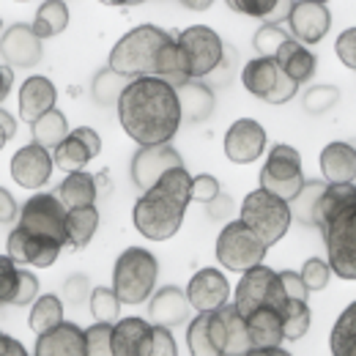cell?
Segmentation results:
<instances>
[{
  "instance_id": "21",
  "label": "cell",
  "mask_w": 356,
  "mask_h": 356,
  "mask_svg": "<svg viewBox=\"0 0 356 356\" xmlns=\"http://www.w3.org/2000/svg\"><path fill=\"white\" fill-rule=\"evenodd\" d=\"M186 296H189L192 310H217V307H222L225 302H227V296H230V282H227V277L220 268H200L189 280Z\"/></svg>"
},
{
  "instance_id": "37",
  "label": "cell",
  "mask_w": 356,
  "mask_h": 356,
  "mask_svg": "<svg viewBox=\"0 0 356 356\" xmlns=\"http://www.w3.org/2000/svg\"><path fill=\"white\" fill-rule=\"evenodd\" d=\"M58 323H63V302L52 293L39 296L33 310H31V329L36 334H44L49 329H55Z\"/></svg>"
},
{
  "instance_id": "33",
  "label": "cell",
  "mask_w": 356,
  "mask_h": 356,
  "mask_svg": "<svg viewBox=\"0 0 356 356\" xmlns=\"http://www.w3.org/2000/svg\"><path fill=\"white\" fill-rule=\"evenodd\" d=\"M127 86H129V77H124L121 72L104 66V69L96 72V77H93L90 96H93V102L102 104V107H118V99H121V93H124Z\"/></svg>"
},
{
  "instance_id": "36",
  "label": "cell",
  "mask_w": 356,
  "mask_h": 356,
  "mask_svg": "<svg viewBox=\"0 0 356 356\" xmlns=\"http://www.w3.org/2000/svg\"><path fill=\"white\" fill-rule=\"evenodd\" d=\"M66 227H69V247H74V250L86 247L90 238H93L96 227H99V211H96V206L69 209Z\"/></svg>"
},
{
  "instance_id": "47",
  "label": "cell",
  "mask_w": 356,
  "mask_h": 356,
  "mask_svg": "<svg viewBox=\"0 0 356 356\" xmlns=\"http://www.w3.org/2000/svg\"><path fill=\"white\" fill-rule=\"evenodd\" d=\"M36 293H39V280H36V274H31L28 266H19V285H17V293H14L11 305H17V307L31 305V302L36 299Z\"/></svg>"
},
{
  "instance_id": "48",
  "label": "cell",
  "mask_w": 356,
  "mask_h": 356,
  "mask_svg": "<svg viewBox=\"0 0 356 356\" xmlns=\"http://www.w3.org/2000/svg\"><path fill=\"white\" fill-rule=\"evenodd\" d=\"M217 197H220V181H217V178L209 176V173L192 178V200L209 206V203L217 200Z\"/></svg>"
},
{
  "instance_id": "51",
  "label": "cell",
  "mask_w": 356,
  "mask_h": 356,
  "mask_svg": "<svg viewBox=\"0 0 356 356\" xmlns=\"http://www.w3.org/2000/svg\"><path fill=\"white\" fill-rule=\"evenodd\" d=\"M63 296H66V302L80 305L86 296H90L88 277H86V274H74V277H69L66 285H63Z\"/></svg>"
},
{
  "instance_id": "22",
  "label": "cell",
  "mask_w": 356,
  "mask_h": 356,
  "mask_svg": "<svg viewBox=\"0 0 356 356\" xmlns=\"http://www.w3.org/2000/svg\"><path fill=\"white\" fill-rule=\"evenodd\" d=\"M33 354L39 356H83L88 354L86 346V329H80L72 321L58 323L55 329H49L44 334H39Z\"/></svg>"
},
{
  "instance_id": "39",
  "label": "cell",
  "mask_w": 356,
  "mask_h": 356,
  "mask_svg": "<svg viewBox=\"0 0 356 356\" xmlns=\"http://www.w3.org/2000/svg\"><path fill=\"white\" fill-rule=\"evenodd\" d=\"M209 321H211V310L197 312V318L189 323V329H186V346H189V354H195V356L214 354L211 334H209Z\"/></svg>"
},
{
  "instance_id": "6",
  "label": "cell",
  "mask_w": 356,
  "mask_h": 356,
  "mask_svg": "<svg viewBox=\"0 0 356 356\" xmlns=\"http://www.w3.org/2000/svg\"><path fill=\"white\" fill-rule=\"evenodd\" d=\"M241 220L250 225L261 241L266 247H274L291 227V220H293V211H291V203L268 189H255L244 197L241 203Z\"/></svg>"
},
{
  "instance_id": "23",
  "label": "cell",
  "mask_w": 356,
  "mask_h": 356,
  "mask_svg": "<svg viewBox=\"0 0 356 356\" xmlns=\"http://www.w3.org/2000/svg\"><path fill=\"white\" fill-rule=\"evenodd\" d=\"M154 348V326L143 318H124L113 326V354L148 356Z\"/></svg>"
},
{
  "instance_id": "35",
  "label": "cell",
  "mask_w": 356,
  "mask_h": 356,
  "mask_svg": "<svg viewBox=\"0 0 356 356\" xmlns=\"http://www.w3.org/2000/svg\"><path fill=\"white\" fill-rule=\"evenodd\" d=\"M66 25H69L66 0H44L42 8L36 11V19H33V31H36L42 39H52V36L63 33Z\"/></svg>"
},
{
  "instance_id": "14",
  "label": "cell",
  "mask_w": 356,
  "mask_h": 356,
  "mask_svg": "<svg viewBox=\"0 0 356 356\" xmlns=\"http://www.w3.org/2000/svg\"><path fill=\"white\" fill-rule=\"evenodd\" d=\"M178 165H184L181 154L170 143H159V145H140V151L132 156V181L137 189H151L168 170H173Z\"/></svg>"
},
{
  "instance_id": "44",
  "label": "cell",
  "mask_w": 356,
  "mask_h": 356,
  "mask_svg": "<svg viewBox=\"0 0 356 356\" xmlns=\"http://www.w3.org/2000/svg\"><path fill=\"white\" fill-rule=\"evenodd\" d=\"M17 285H19V266L11 255H3L0 258V305H11L14 293H17Z\"/></svg>"
},
{
  "instance_id": "58",
  "label": "cell",
  "mask_w": 356,
  "mask_h": 356,
  "mask_svg": "<svg viewBox=\"0 0 356 356\" xmlns=\"http://www.w3.org/2000/svg\"><path fill=\"white\" fill-rule=\"evenodd\" d=\"M211 3H214V0H181V6H186V8H192V11H206Z\"/></svg>"
},
{
  "instance_id": "56",
  "label": "cell",
  "mask_w": 356,
  "mask_h": 356,
  "mask_svg": "<svg viewBox=\"0 0 356 356\" xmlns=\"http://www.w3.org/2000/svg\"><path fill=\"white\" fill-rule=\"evenodd\" d=\"M11 86H14V66L3 63V69H0V99H3V102H6V96L11 93Z\"/></svg>"
},
{
  "instance_id": "41",
  "label": "cell",
  "mask_w": 356,
  "mask_h": 356,
  "mask_svg": "<svg viewBox=\"0 0 356 356\" xmlns=\"http://www.w3.org/2000/svg\"><path fill=\"white\" fill-rule=\"evenodd\" d=\"M291 39V33H285L280 25H264L258 33H255V39H252V47L258 49V55H264V58H277V52H280V47L285 44Z\"/></svg>"
},
{
  "instance_id": "13",
  "label": "cell",
  "mask_w": 356,
  "mask_h": 356,
  "mask_svg": "<svg viewBox=\"0 0 356 356\" xmlns=\"http://www.w3.org/2000/svg\"><path fill=\"white\" fill-rule=\"evenodd\" d=\"M209 334H211V346L214 354L236 356V354H250L252 340H250V329H247V318L238 312L236 302L211 310V321H209Z\"/></svg>"
},
{
  "instance_id": "29",
  "label": "cell",
  "mask_w": 356,
  "mask_h": 356,
  "mask_svg": "<svg viewBox=\"0 0 356 356\" xmlns=\"http://www.w3.org/2000/svg\"><path fill=\"white\" fill-rule=\"evenodd\" d=\"M277 63H280V69L291 77V80H296L299 86L302 83H307L312 80V74H315V55H312L307 44H302L299 39H288L285 44L280 47V52H277Z\"/></svg>"
},
{
  "instance_id": "55",
  "label": "cell",
  "mask_w": 356,
  "mask_h": 356,
  "mask_svg": "<svg viewBox=\"0 0 356 356\" xmlns=\"http://www.w3.org/2000/svg\"><path fill=\"white\" fill-rule=\"evenodd\" d=\"M0 354L3 356H22L25 354V346L22 343H17L14 337H8V334H0Z\"/></svg>"
},
{
  "instance_id": "32",
  "label": "cell",
  "mask_w": 356,
  "mask_h": 356,
  "mask_svg": "<svg viewBox=\"0 0 356 356\" xmlns=\"http://www.w3.org/2000/svg\"><path fill=\"white\" fill-rule=\"evenodd\" d=\"M31 132H33V143L44 145L49 151H55L72 134L69 132V124H66V115L60 110H55V107L49 113H44L39 121L31 124Z\"/></svg>"
},
{
  "instance_id": "24",
  "label": "cell",
  "mask_w": 356,
  "mask_h": 356,
  "mask_svg": "<svg viewBox=\"0 0 356 356\" xmlns=\"http://www.w3.org/2000/svg\"><path fill=\"white\" fill-rule=\"evenodd\" d=\"M55 99H58V90L52 86V80H47L42 74L28 77L19 88V115H22V121L25 124L39 121L44 113H49L55 107Z\"/></svg>"
},
{
  "instance_id": "16",
  "label": "cell",
  "mask_w": 356,
  "mask_h": 356,
  "mask_svg": "<svg viewBox=\"0 0 356 356\" xmlns=\"http://www.w3.org/2000/svg\"><path fill=\"white\" fill-rule=\"evenodd\" d=\"M3 63L14 69H33L42 63V36L33 25L14 22L3 31Z\"/></svg>"
},
{
  "instance_id": "4",
  "label": "cell",
  "mask_w": 356,
  "mask_h": 356,
  "mask_svg": "<svg viewBox=\"0 0 356 356\" xmlns=\"http://www.w3.org/2000/svg\"><path fill=\"white\" fill-rule=\"evenodd\" d=\"M326 258L340 280H356V184H329L318 209Z\"/></svg>"
},
{
  "instance_id": "42",
  "label": "cell",
  "mask_w": 356,
  "mask_h": 356,
  "mask_svg": "<svg viewBox=\"0 0 356 356\" xmlns=\"http://www.w3.org/2000/svg\"><path fill=\"white\" fill-rule=\"evenodd\" d=\"M86 346L90 356L113 354V323L96 321L90 329H86Z\"/></svg>"
},
{
  "instance_id": "62",
  "label": "cell",
  "mask_w": 356,
  "mask_h": 356,
  "mask_svg": "<svg viewBox=\"0 0 356 356\" xmlns=\"http://www.w3.org/2000/svg\"><path fill=\"white\" fill-rule=\"evenodd\" d=\"M310 3H326V0H310Z\"/></svg>"
},
{
  "instance_id": "30",
  "label": "cell",
  "mask_w": 356,
  "mask_h": 356,
  "mask_svg": "<svg viewBox=\"0 0 356 356\" xmlns=\"http://www.w3.org/2000/svg\"><path fill=\"white\" fill-rule=\"evenodd\" d=\"M66 209H80V206H96V178L86 170H72L60 181L55 192Z\"/></svg>"
},
{
  "instance_id": "31",
  "label": "cell",
  "mask_w": 356,
  "mask_h": 356,
  "mask_svg": "<svg viewBox=\"0 0 356 356\" xmlns=\"http://www.w3.org/2000/svg\"><path fill=\"white\" fill-rule=\"evenodd\" d=\"M329 181H305L299 195L291 200V211H293V220H299L302 225H315L318 227V209H321V200H323V192H326Z\"/></svg>"
},
{
  "instance_id": "57",
  "label": "cell",
  "mask_w": 356,
  "mask_h": 356,
  "mask_svg": "<svg viewBox=\"0 0 356 356\" xmlns=\"http://www.w3.org/2000/svg\"><path fill=\"white\" fill-rule=\"evenodd\" d=\"M230 211V200H227V195H220L217 200H211L209 203V214H211V220H220V217H225Z\"/></svg>"
},
{
  "instance_id": "64",
  "label": "cell",
  "mask_w": 356,
  "mask_h": 356,
  "mask_svg": "<svg viewBox=\"0 0 356 356\" xmlns=\"http://www.w3.org/2000/svg\"><path fill=\"white\" fill-rule=\"evenodd\" d=\"M354 184H356V181H354Z\"/></svg>"
},
{
  "instance_id": "52",
  "label": "cell",
  "mask_w": 356,
  "mask_h": 356,
  "mask_svg": "<svg viewBox=\"0 0 356 356\" xmlns=\"http://www.w3.org/2000/svg\"><path fill=\"white\" fill-rule=\"evenodd\" d=\"M280 280H282V285H285V293H288L291 299H302V302H307V293H310V288L305 285L302 274H296V271L285 268V271H280Z\"/></svg>"
},
{
  "instance_id": "12",
  "label": "cell",
  "mask_w": 356,
  "mask_h": 356,
  "mask_svg": "<svg viewBox=\"0 0 356 356\" xmlns=\"http://www.w3.org/2000/svg\"><path fill=\"white\" fill-rule=\"evenodd\" d=\"M305 184V173H302V156L293 145H285V143H277L271 151H268L266 162L261 168V186L285 197L288 203L299 195Z\"/></svg>"
},
{
  "instance_id": "63",
  "label": "cell",
  "mask_w": 356,
  "mask_h": 356,
  "mask_svg": "<svg viewBox=\"0 0 356 356\" xmlns=\"http://www.w3.org/2000/svg\"><path fill=\"white\" fill-rule=\"evenodd\" d=\"M17 3H25V0H17Z\"/></svg>"
},
{
  "instance_id": "18",
  "label": "cell",
  "mask_w": 356,
  "mask_h": 356,
  "mask_svg": "<svg viewBox=\"0 0 356 356\" xmlns=\"http://www.w3.org/2000/svg\"><path fill=\"white\" fill-rule=\"evenodd\" d=\"M6 247H8V255L19 266H36V268H49L58 261L60 250H63V244L47 241V238H39V236H31L22 227H14L8 233Z\"/></svg>"
},
{
  "instance_id": "60",
  "label": "cell",
  "mask_w": 356,
  "mask_h": 356,
  "mask_svg": "<svg viewBox=\"0 0 356 356\" xmlns=\"http://www.w3.org/2000/svg\"><path fill=\"white\" fill-rule=\"evenodd\" d=\"M140 3H145V0H115V6H140Z\"/></svg>"
},
{
  "instance_id": "45",
  "label": "cell",
  "mask_w": 356,
  "mask_h": 356,
  "mask_svg": "<svg viewBox=\"0 0 356 356\" xmlns=\"http://www.w3.org/2000/svg\"><path fill=\"white\" fill-rule=\"evenodd\" d=\"M329 277H332V266L329 261H321V258H310L305 261V268H302V280L310 291H323L329 285Z\"/></svg>"
},
{
  "instance_id": "28",
  "label": "cell",
  "mask_w": 356,
  "mask_h": 356,
  "mask_svg": "<svg viewBox=\"0 0 356 356\" xmlns=\"http://www.w3.org/2000/svg\"><path fill=\"white\" fill-rule=\"evenodd\" d=\"M176 88H178V102H181L184 121L200 124V121H209L211 118V113H214V93H211L209 86L195 83V80H186V83H181Z\"/></svg>"
},
{
  "instance_id": "17",
  "label": "cell",
  "mask_w": 356,
  "mask_h": 356,
  "mask_svg": "<svg viewBox=\"0 0 356 356\" xmlns=\"http://www.w3.org/2000/svg\"><path fill=\"white\" fill-rule=\"evenodd\" d=\"M52 168H55V156L49 154V148L39 145V143L22 145L11 156V178L19 186H25V189L44 186L47 181H49V176H52Z\"/></svg>"
},
{
  "instance_id": "54",
  "label": "cell",
  "mask_w": 356,
  "mask_h": 356,
  "mask_svg": "<svg viewBox=\"0 0 356 356\" xmlns=\"http://www.w3.org/2000/svg\"><path fill=\"white\" fill-rule=\"evenodd\" d=\"M14 134H17V121H14V115L3 107V110H0V140L8 143Z\"/></svg>"
},
{
  "instance_id": "38",
  "label": "cell",
  "mask_w": 356,
  "mask_h": 356,
  "mask_svg": "<svg viewBox=\"0 0 356 356\" xmlns=\"http://www.w3.org/2000/svg\"><path fill=\"white\" fill-rule=\"evenodd\" d=\"M312 312L307 307V302L302 299H291L288 296V305H285V312H282V326H285V340H302L310 329Z\"/></svg>"
},
{
  "instance_id": "15",
  "label": "cell",
  "mask_w": 356,
  "mask_h": 356,
  "mask_svg": "<svg viewBox=\"0 0 356 356\" xmlns=\"http://www.w3.org/2000/svg\"><path fill=\"white\" fill-rule=\"evenodd\" d=\"M225 156L236 165H250L255 159H261V154L266 151V132L258 121L252 118H238L227 132H225Z\"/></svg>"
},
{
  "instance_id": "49",
  "label": "cell",
  "mask_w": 356,
  "mask_h": 356,
  "mask_svg": "<svg viewBox=\"0 0 356 356\" xmlns=\"http://www.w3.org/2000/svg\"><path fill=\"white\" fill-rule=\"evenodd\" d=\"M337 58L348 66V69H354L356 72V28H348V31H343L340 36H337Z\"/></svg>"
},
{
  "instance_id": "40",
  "label": "cell",
  "mask_w": 356,
  "mask_h": 356,
  "mask_svg": "<svg viewBox=\"0 0 356 356\" xmlns=\"http://www.w3.org/2000/svg\"><path fill=\"white\" fill-rule=\"evenodd\" d=\"M90 312L96 321H107V323H115L118 321V312H121V299L113 288H93L88 296Z\"/></svg>"
},
{
  "instance_id": "27",
  "label": "cell",
  "mask_w": 356,
  "mask_h": 356,
  "mask_svg": "<svg viewBox=\"0 0 356 356\" xmlns=\"http://www.w3.org/2000/svg\"><path fill=\"white\" fill-rule=\"evenodd\" d=\"M247 329H250L252 348H274V346H280L285 340L282 310H277V307H261V310L250 312L247 315Z\"/></svg>"
},
{
  "instance_id": "34",
  "label": "cell",
  "mask_w": 356,
  "mask_h": 356,
  "mask_svg": "<svg viewBox=\"0 0 356 356\" xmlns=\"http://www.w3.org/2000/svg\"><path fill=\"white\" fill-rule=\"evenodd\" d=\"M329 348L334 356H356V302H351L334 321L329 334Z\"/></svg>"
},
{
  "instance_id": "19",
  "label": "cell",
  "mask_w": 356,
  "mask_h": 356,
  "mask_svg": "<svg viewBox=\"0 0 356 356\" xmlns=\"http://www.w3.org/2000/svg\"><path fill=\"white\" fill-rule=\"evenodd\" d=\"M99 154H102V137H99L96 129H90V127H77V129H72V134L52 151L55 165H58L60 170H66V173L83 170L90 159H96Z\"/></svg>"
},
{
  "instance_id": "43",
  "label": "cell",
  "mask_w": 356,
  "mask_h": 356,
  "mask_svg": "<svg viewBox=\"0 0 356 356\" xmlns=\"http://www.w3.org/2000/svg\"><path fill=\"white\" fill-rule=\"evenodd\" d=\"M337 102H340V90L334 88V86H315V88L305 93V110L315 113V115L332 110Z\"/></svg>"
},
{
  "instance_id": "59",
  "label": "cell",
  "mask_w": 356,
  "mask_h": 356,
  "mask_svg": "<svg viewBox=\"0 0 356 356\" xmlns=\"http://www.w3.org/2000/svg\"><path fill=\"white\" fill-rule=\"evenodd\" d=\"M250 354H252V356H266V354H271V356H285V351H282L280 346H274V348H252Z\"/></svg>"
},
{
  "instance_id": "53",
  "label": "cell",
  "mask_w": 356,
  "mask_h": 356,
  "mask_svg": "<svg viewBox=\"0 0 356 356\" xmlns=\"http://www.w3.org/2000/svg\"><path fill=\"white\" fill-rule=\"evenodd\" d=\"M0 220H3V225L17 220V203H14V195L6 186L0 189Z\"/></svg>"
},
{
  "instance_id": "46",
  "label": "cell",
  "mask_w": 356,
  "mask_h": 356,
  "mask_svg": "<svg viewBox=\"0 0 356 356\" xmlns=\"http://www.w3.org/2000/svg\"><path fill=\"white\" fill-rule=\"evenodd\" d=\"M225 3L233 11H238V14H247V17H255V19H264L266 22L280 0H225Z\"/></svg>"
},
{
  "instance_id": "26",
  "label": "cell",
  "mask_w": 356,
  "mask_h": 356,
  "mask_svg": "<svg viewBox=\"0 0 356 356\" xmlns=\"http://www.w3.org/2000/svg\"><path fill=\"white\" fill-rule=\"evenodd\" d=\"M321 173L329 184H351L356 181V148L351 143H329L321 151Z\"/></svg>"
},
{
  "instance_id": "10",
  "label": "cell",
  "mask_w": 356,
  "mask_h": 356,
  "mask_svg": "<svg viewBox=\"0 0 356 356\" xmlns=\"http://www.w3.org/2000/svg\"><path fill=\"white\" fill-rule=\"evenodd\" d=\"M178 44L186 60V74L189 80H200L206 74H214L225 60V42L220 39L217 31L206 28V25H192L186 31H181Z\"/></svg>"
},
{
  "instance_id": "1",
  "label": "cell",
  "mask_w": 356,
  "mask_h": 356,
  "mask_svg": "<svg viewBox=\"0 0 356 356\" xmlns=\"http://www.w3.org/2000/svg\"><path fill=\"white\" fill-rule=\"evenodd\" d=\"M115 110H118L124 132L129 134L137 145L170 143L184 121L178 88L165 77L129 80Z\"/></svg>"
},
{
  "instance_id": "11",
  "label": "cell",
  "mask_w": 356,
  "mask_h": 356,
  "mask_svg": "<svg viewBox=\"0 0 356 356\" xmlns=\"http://www.w3.org/2000/svg\"><path fill=\"white\" fill-rule=\"evenodd\" d=\"M241 83H244V88L250 90L252 96L264 99L268 104H285L299 90V83L291 80L280 69L277 58H264V55H258V58H252V60L244 63Z\"/></svg>"
},
{
  "instance_id": "61",
  "label": "cell",
  "mask_w": 356,
  "mask_h": 356,
  "mask_svg": "<svg viewBox=\"0 0 356 356\" xmlns=\"http://www.w3.org/2000/svg\"><path fill=\"white\" fill-rule=\"evenodd\" d=\"M102 3H104V6H115V0H102Z\"/></svg>"
},
{
  "instance_id": "8",
  "label": "cell",
  "mask_w": 356,
  "mask_h": 356,
  "mask_svg": "<svg viewBox=\"0 0 356 356\" xmlns=\"http://www.w3.org/2000/svg\"><path fill=\"white\" fill-rule=\"evenodd\" d=\"M285 305H288V293L280 280V271L264 264L241 271V280L236 285V307L244 318L261 307H277L285 312Z\"/></svg>"
},
{
  "instance_id": "5",
  "label": "cell",
  "mask_w": 356,
  "mask_h": 356,
  "mask_svg": "<svg viewBox=\"0 0 356 356\" xmlns=\"http://www.w3.org/2000/svg\"><path fill=\"white\" fill-rule=\"evenodd\" d=\"M156 277H159L156 258L143 247H129L118 255L113 266V291L124 305H140L154 293Z\"/></svg>"
},
{
  "instance_id": "25",
  "label": "cell",
  "mask_w": 356,
  "mask_h": 356,
  "mask_svg": "<svg viewBox=\"0 0 356 356\" xmlns=\"http://www.w3.org/2000/svg\"><path fill=\"white\" fill-rule=\"evenodd\" d=\"M192 310L186 291H181L178 285H165L159 288V293H154L151 305H148V318L151 323H162V326H178L186 321V315Z\"/></svg>"
},
{
  "instance_id": "9",
  "label": "cell",
  "mask_w": 356,
  "mask_h": 356,
  "mask_svg": "<svg viewBox=\"0 0 356 356\" xmlns=\"http://www.w3.org/2000/svg\"><path fill=\"white\" fill-rule=\"evenodd\" d=\"M266 250L268 247L261 241V236L244 220L227 222L217 238V261L230 271H247L264 264Z\"/></svg>"
},
{
  "instance_id": "7",
  "label": "cell",
  "mask_w": 356,
  "mask_h": 356,
  "mask_svg": "<svg viewBox=\"0 0 356 356\" xmlns=\"http://www.w3.org/2000/svg\"><path fill=\"white\" fill-rule=\"evenodd\" d=\"M66 220H69V209L63 206V200L58 195L36 192L19 209L17 227H22L31 236H39V238H47V241H58V244L66 247L69 244Z\"/></svg>"
},
{
  "instance_id": "20",
  "label": "cell",
  "mask_w": 356,
  "mask_h": 356,
  "mask_svg": "<svg viewBox=\"0 0 356 356\" xmlns=\"http://www.w3.org/2000/svg\"><path fill=\"white\" fill-rule=\"evenodd\" d=\"M291 36L299 39L302 44H318L332 25V14L326 3H310V0H296L288 17Z\"/></svg>"
},
{
  "instance_id": "2",
  "label": "cell",
  "mask_w": 356,
  "mask_h": 356,
  "mask_svg": "<svg viewBox=\"0 0 356 356\" xmlns=\"http://www.w3.org/2000/svg\"><path fill=\"white\" fill-rule=\"evenodd\" d=\"M107 66L124 77H165L173 86L189 80L178 39L156 25H137L110 49Z\"/></svg>"
},
{
  "instance_id": "3",
  "label": "cell",
  "mask_w": 356,
  "mask_h": 356,
  "mask_svg": "<svg viewBox=\"0 0 356 356\" xmlns=\"http://www.w3.org/2000/svg\"><path fill=\"white\" fill-rule=\"evenodd\" d=\"M189 203H192V176L186 173L184 165H178L168 170L151 189L143 192V197L132 209V222L137 233H143L145 238L168 241L181 230Z\"/></svg>"
},
{
  "instance_id": "50",
  "label": "cell",
  "mask_w": 356,
  "mask_h": 356,
  "mask_svg": "<svg viewBox=\"0 0 356 356\" xmlns=\"http://www.w3.org/2000/svg\"><path fill=\"white\" fill-rule=\"evenodd\" d=\"M151 354L156 356H173L176 351V340L170 334V326H162V323H154V348Z\"/></svg>"
}]
</instances>
